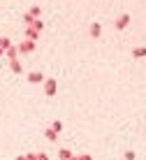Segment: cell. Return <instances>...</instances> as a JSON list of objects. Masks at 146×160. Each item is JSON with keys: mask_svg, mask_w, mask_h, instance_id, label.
I'll return each mask as SVG.
<instances>
[{"mask_svg": "<svg viewBox=\"0 0 146 160\" xmlns=\"http://www.w3.org/2000/svg\"><path fill=\"white\" fill-rule=\"evenodd\" d=\"M33 49V42H26V44H21V51H30Z\"/></svg>", "mask_w": 146, "mask_h": 160, "instance_id": "cell-1", "label": "cell"}, {"mask_svg": "<svg viewBox=\"0 0 146 160\" xmlns=\"http://www.w3.org/2000/svg\"><path fill=\"white\" fill-rule=\"evenodd\" d=\"M125 23H128V16H121V21H118V28H125Z\"/></svg>", "mask_w": 146, "mask_h": 160, "instance_id": "cell-2", "label": "cell"}, {"mask_svg": "<svg viewBox=\"0 0 146 160\" xmlns=\"http://www.w3.org/2000/svg\"><path fill=\"white\" fill-rule=\"evenodd\" d=\"M91 35H100V26H93V28H91Z\"/></svg>", "mask_w": 146, "mask_h": 160, "instance_id": "cell-3", "label": "cell"}]
</instances>
